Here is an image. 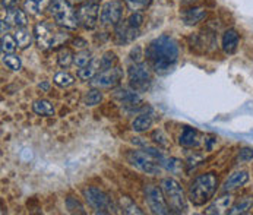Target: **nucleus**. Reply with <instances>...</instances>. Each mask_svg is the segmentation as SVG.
<instances>
[{"label": "nucleus", "instance_id": "1", "mask_svg": "<svg viewBox=\"0 0 253 215\" xmlns=\"http://www.w3.org/2000/svg\"><path fill=\"white\" fill-rule=\"evenodd\" d=\"M145 57L152 71L157 73H167L179 62V44L173 37L163 34L148 44Z\"/></svg>", "mask_w": 253, "mask_h": 215}, {"label": "nucleus", "instance_id": "2", "mask_svg": "<svg viewBox=\"0 0 253 215\" xmlns=\"http://www.w3.org/2000/svg\"><path fill=\"white\" fill-rule=\"evenodd\" d=\"M218 187V177L214 173L199 174L192 180L187 195L193 205L202 207L212 199Z\"/></svg>", "mask_w": 253, "mask_h": 215}, {"label": "nucleus", "instance_id": "3", "mask_svg": "<svg viewBox=\"0 0 253 215\" xmlns=\"http://www.w3.org/2000/svg\"><path fill=\"white\" fill-rule=\"evenodd\" d=\"M160 186H161L163 193L166 196L170 213H174V214L186 213L187 202H186V196H184V192L181 189L180 183L173 177H164L161 180Z\"/></svg>", "mask_w": 253, "mask_h": 215}, {"label": "nucleus", "instance_id": "4", "mask_svg": "<svg viewBox=\"0 0 253 215\" xmlns=\"http://www.w3.org/2000/svg\"><path fill=\"white\" fill-rule=\"evenodd\" d=\"M47 10L53 16L54 22L59 27L68 28V30H75L78 28L79 22L76 18V10H73L72 4L69 0H50Z\"/></svg>", "mask_w": 253, "mask_h": 215}, {"label": "nucleus", "instance_id": "5", "mask_svg": "<svg viewBox=\"0 0 253 215\" xmlns=\"http://www.w3.org/2000/svg\"><path fill=\"white\" fill-rule=\"evenodd\" d=\"M126 161L135 167L136 170H139L144 174L149 176H158L161 173V169L158 164L154 163V158L151 155H148L144 149H130L126 152Z\"/></svg>", "mask_w": 253, "mask_h": 215}, {"label": "nucleus", "instance_id": "6", "mask_svg": "<svg viewBox=\"0 0 253 215\" xmlns=\"http://www.w3.org/2000/svg\"><path fill=\"white\" fill-rule=\"evenodd\" d=\"M100 3L97 0H86L76 7V18L79 25L85 30H94L100 21Z\"/></svg>", "mask_w": 253, "mask_h": 215}, {"label": "nucleus", "instance_id": "7", "mask_svg": "<svg viewBox=\"0 0 253 215\" xmlns=\"http://www.w3.org/2000/svg\"><path fill=\"white\" fill-rule=\"evenodd\" d=\"M34 37H36L37 45L42 50L53 48L62 41V33L56 31V28L45 21L38 22L34 27Z\"/></svg>", "mask_w": 253, "mask_h": 215}, {"label": "nucleus", "instance_id": "8", "mask_svg": "<svg viewBox=\"0 0 253 215\" xmlns=\"http://www.w3.org/2000/svg\"><path fill=\"white\" fill-rule=\"evenodd\" d=\"M84 196H85V201L94 210H97V213H100V214L114 213V205H113L110 196L101 189H98L95 186H88L84 189Z\"/></svg>", "mask_w": 253, "mask_h": 215}, {"label": "nucleus", "instance_id": "9", "mask_svg": "<svg viewBox=\"0 0 253 215\" xmlns=\"http://www.w3.org/2000/svg\"><path fill=\"white\" fill-rule=\"evenodd\" d=\"M149 65H146L144 62L141 63H133L132 66H129L127 69V76H129V82L130 86L133 88V91L141 92L146 91L152 82V75L149 71Z\"/></svg>", "mask_w": 253, "mask_h": 215}, {"label": "nucleus", "instance_id": "10", "mask_svg": "<svg viewBox=\"0 0 253 215\" xmlns=\"http://www.w3.org/2000/svg\"><path fill=\"white\" fill-rule=\"evenodd\" d=\"M145 201H146V205L152 214H170V208L167 205V201H166V196L163 193L161 186L160 187L155 184L145 186Z\"/></svg>", "mask_w": 253, "mask_h": 215}, {"label": "nucleus", "instance_id": "11", "mask_svg": "<svg viewBox=\"0 0 253 215\" xmlns=\"http://www.w3.org/2000/svg\"><path fill=\"white\" fill-rule=\"evenodd\" d=\"M123 16V4L119 0H109L101 6L100 12V22L103 25L116 27L122 22Z\"/></svg>", "mask_w": 253, "mask_h": 215}, {"label": "nucleus", "instance_id": "12", "mask_svg": "<svg viewBox=\"0 0 253 215\" xmlns=\"http://www.w3.org/2000/svg\"><path fill=\"white\" fill-rule=\"evenodd\" d=\"M123 78V71L119 66H114L109 71H101L91 81V85L95 88H113Z\"/></svg>", "mask_w": 253, "mask_h": 215}, {"label": "nucleus", "instance_id": "13", "mask_svg": "<svg viewBox=\"0 0 253 215\" xmlns=\"http://www.w3.org/2000/svg\"><path fill=\"white\" fill-rule=\"evenodd\" d=\"M113 97H114L117 101L123 103L125 106H129V107L132 108L139 107V106L144 104L142 98L138 95L136 91L125 89V88H117V89H114V91H113Z\"/></svg>", "mask_w": 253, "mask_h": 215}, {"label": "nucleus", "instance_id": "14", "mask_svg": "<svg viewBox=\"0 0 253 215\" xmlns=\"http://www.w3.org/2000/svg\"><path fill=\"white\" fill-rule=\"evenodd\" d=\"M233 202H234V198H233L231 195L219 196V198H217L211 205H208V207H207L205 214H210V215L228 214V211H230V208H231Z\"/></svg>", "mask_w": 253, "mask_h": 215}, {"label": "nucleus", "instance_id": "15", "mask_svg": "<svg viewBox=\"0 0 253 215\" xmlns=\"http://www.w3.org/2000/svg\"><path fill=\"white\" fill-rule=\"evenodd\" d=\"M207 16H208V10H207L205 7L193 6V7H190V9H187V10L183 12L181 19H183V22H184L186 25L193 27V25L202 22L204 19H207Z\"/></svg>", "mask_w": 253, "mask_h": 215}, {"label": "nucleus", "instance_id": "16", "mask_svg": "<svg viewBox=\"0 0 253 215\" xmlns=\"http://www.w3.org/2000/svg\"><path fill=\"white\" fill-rule=\"evenodd\" d=\"M239 43H240V36H239V33H237L236 30H233V28L227 30V31L222 34V37H221V48H222V51L227 53V54L236 53V50H237V47H239Z\"/></svg>", "mask_w": 253, "mask_h": 215}, {"label": "nucleus", "instance_id": "17", "mask_svg": "<svg viewBox=\"0 0 253 215\" xmlns=\"http://www.w3.org/2000/svg\"><path fill=\"white\" fill-rule=\"evenodd\" d=\"M116 28V41L119 44H127V43H132L136 37L139 36V30L136 28H130L126 21H122L119 25L114 27Z\"/></svg>", "mask_w": 253, "mask_h": 215}, {"label": "nucleus", "instance_id": "18", "mask_svg": "<svg viewBox=\"0 0 253 215\" xmlns=\"http://www.w3.org/2000/svg\"><path fill=\"white\" fill-rule=\"evenodd\" d=\"M249 181V173L246 170H239L234 172L228 179L224 181L222 184V192H231L234 189H239L242 186H245Z\"/></svg>", "mask_w": 253, "mask_h": 215}, {"label": "nucleus", "instance_id": "19", "mask_svg": "<svg viewBox=\"0 0 253 215\" xmlns=\"http://www.w3.org/2000/svg\"><path fill=\"white\" fill-rule=\"evenodd\" d=\"M179 142L183 146H186V148H196V146H199L201 142H202V135L196 129L190 128V126H184L181 129V135Z\"/></svg>", "mask_w": 253, "mask_h": 215}, {"label": "nucleus", "instance_id": "20", "mask_svg": "<svg viewBox=\"0 0 253 215\" xmlns=\"http://www.w3.org/2000/svg\"><path fill=\"white\" fill-rule=\"evenodd\" d=\"M4 19L15 28H22V27H27V24H28V16H27L25 10L19 9V7H13V9L7 10Z\"/></svg>", "mask_w": 253, "mask_h": 215}, {"label": "nucleus", "instance_id": "21", "mask_svg": "<svg viewBox=\"0 0 253 215\" xmlns=\"http://www.w3.org/2000/svg\"><path fill=\"white\" fill-rule=\"evenodd\" d=\"M98 69H100V60L92 59L86 66L79 68V71H78V78H79L81 81H92V79L97 76Z\"/></svg>", "mask_w": 253, "mask_h": 215}, {"label": "nucleus", "instance_id": "22", "mask_svg": "<svg viewBox=\"0 0 253 215\" xmlns=\"http://www.w3.org/2000/svg\"><path fill=\"white\" fill-rule=\"evenodd\" d=\"M253 208V196H245L242 198L237 204L231 205L228 214L230 215H239V214H248Z\"/></svg>", "mask_w": 253, "mask_h": 215}, {"label": "nucleus", "instance_id": "23", "mask_svg": "<svg viewBox=\"0 0 253 215\" xmlns=\"http://www.w3.org/2000/svg\"><path fill=\"white\" fill-rule=\"evenodd\" d=\"M13 36L16 38L18 47H19L21 50H25V48H28V47L33 44V33H31L30 30H27L25 27L16 28Z\"/></svg>", "mask_w": 253, "mask_h": 215}, {"label": "nucleus", "instance_id": "24", "mask_svg": "<svg viewBox=\"0 0 253 215\" xmlns=\"http://www.w3.org/2000/svg\"><path fill=\"white\" fill-rule=\"evenodd\" d=\"M33 110H34L36 114L42 116V117H51V116H54V113H56L54 106H53L48 100H37V101H34Z\"/></svg>", "mask_w": 253, "mask_h": 215}, {"label": "nucleus", "instance_id": "25", "mask_svg": "<svg viewBox=\"0 0 253 215\" xmlns=\"http://www.w3.org/2000/svg\"><path fill=\"white\" fill-rule=\"evenodd\" d=\"M103 101V92L100 91V88L92 86L91 89H88L84 95V104L86 107H94L98 106Z\"/></svg>", "mask_w": 253, "mask_h": 215}, {"label": "nucleus", "instance_id": "26", "mask_svg": "<svg viewBox=\"0 0 253 215\" xmlns=\"http://www.w3.org/2000/svg\"><path fill=\"white\" fill-rule=\"evenodd\" d=\"M48 3H50V0H25L24 1V10H27L28 13L37 16L44 10V7L48 6Z\"/></svg>", "mask_w": 253, "mask_h": 215}, {"label": "nucleus", "instance_id": "27", "mask_svg": "<svg viewBox=\"0 0 253 215\" xmlns=\"http://www.w3.org/2000/svg\"><path fill=\"white\" fill-rule=\"evenodd\" d=\"M1 62L7 69L13 72L21 71V68H22L21 57L16 56L15 53H1Z\"/></svg>", "mask_w": 253, "mask_h": 215}, {"label": "nucleus", "instance_id": "28", "mask_svg": "<svg viewBox=\"0 0 253 215\" xmlns=\"http://www.w3.org/2000/svg\"><path fill=\"white\" fill-rule=\"evenodd\" d=\"M152 126V117L149 114H141L132 122V129L138 133L146 132Z\"/></svg>", "mask_w": 253, "mask_h": 215}, {"label": "nucleus", "instance_id": "29", "mask_svg": "<svg viewBox=\"0 0 253 215\" xmlns=\"http://www.w3.org/2000/svg\"><path fill=\"white\" fill-rule=\"evenodd\" d=\"M119 204H120V210H122V213H123V214H127V215L142 214V211L139 210V207H138V205H136V204H135L129 196H122V198H120V201H119Z\"/></svg>", "mask_w": 253, "mask_h": 215}, {"label": "nucleus", "instance_id": "30", "mask_svg": "<svg viewBox=\"0 0 253 215\" xmlns=\"http://www.w3.org/2000/svg\"><path fill=\"white\" fill-rule=\"evenodd\" d=\"M53 82L57 86H60V88H69V86H72L73 84H75V78L71 73H68V72H59V73L54 75Z\"/></svg>", "mask_w": 253, "mask_h": 215}, {"label": "nucleus", "instance_id": "31", "mask_svg": "<svg viewBox=\"0 0 253 215\" xmlns=\"http://www.w3.org/2000/svg\"><path fill=\"white\" fill-rule=\"evenodd\" d=\"M123 1L130 12H141V13L146 10L152 3V0H123Z\"/></svg>", "mask_w": 253, "mask_h": 215}, {"label": "nucleus", "instance_id": "32", "mask_svg": "<svg viewBox=\"0 0 253 215\" xmlns=\"http://www.w3.org/2000/svg\"><path fill=\"white\" fill-rule=\"evenodd\" d=\"M73 59H75V56H73L71 48H62L57 54V63L60 68H65V69L72 65Z\"/></svg>", "mask_w": 253, "mask_h": 215}, {"label": "nucleus", "instance_id": "33", "mask_svg": "<svg viewBox=\"0 0 253 215\" xmlns=\"http://www.w3.org/2000/svg\"><path fill=\"white\" fill-rule=\"evenodd\" d=\"M0 44H1V53H15V50L18 47L16 38L10 34H3Z\"/></svg>", "mask_w": 253, "mask_h": 215}, {"label": "nucleus", "instance_id": "34", "mask_svg": "<svg viewBox=\"0 0 253 215\" xmlns=\"http://www.w3.org/2000/svg\"><path fill=\"white\" fill-rule=\"evenodd\" d=\"M116 62H117V56L116 53L113 51H107L103 54V57L100 59V72L101 71H109L111 68L116 66Z\"/></svg>", "mask_w": 253, "mask_h": 215}, {"label": "nucleus", "instance_id": "35", "mask_svg": "<svg viewBox=\"0 0 253 215\" xmlns=\"http://www.w3.org/2000/svg\"><path fill=\"white\" fill-rule=\"evenodd\" d=\"M92 60V54L88 50H81L79 53H76L75 59H73V65L78 68H84L86 66L89 62Z\"/></svg>", "mask_w": 253, "mask_h": 215}, {"label": "nucleus", "instance_id": "36", "mask_svg": "<svg viewBox=\"0 0 253 215\" xmlns=\"http://www.w3.org/2000/svg\"><path fill=\"white\" fill-rule=\"evenodd\" d=\"M126 24L130 27V28H136L139 30L144 24V15L141 12H132L130 16L126 19Z\"/></svg>", "mask_w": 253, "mask_h": 215}, {"label": "nucleus", "instance_id": "37", "mask_svg": "<svg viewBox=\"0 0 253 215\" xmlns=\"http://www.w3.org/2000/svg\"><path fill=\"white\" fill-rule=\"evenodd\" d=\"M151 138H152V141L154 143H157L158 146H163V148H167L169 146V141H167V136L164 135V132L163 130H154L152 132V135H151Z\"/></svg>", "mask_w": 253, "mask_h": 215}, {"label": "nucleus", "instance_id": "38", "mask_svg": "<svg viewBox=\"0 0 253 215\" xmlns=\"http://www.w3.org/2000/svg\"><path fill=\"white\" fill-rule=\"evenodd\" d=\"M129 57H130V60H132L133 63H141V62H142V59L145 57L144 48H142L141 45H135V47L130 50Z\"/></svg>", "mask_w": 253, "mask_h": 215}, {"label": "nucleus", "instance_id": "39", "mask_svg": "<svg viewBox=\"0 0 253 215\" xmlns=\"http://www.w3.org/2000/svg\"><path fill=\"white\" fill-rule=\"evenodd\" d=\"M239 161L240 163H249L253 160V148H249V146H245L239 151V155H237Z\"/></svg>", "mask_w": 253, "mask_h": 215}, {"label": "nucleus", "instance_id": "40", "mask_svg": "<svg viewBox=\"0 0 253 215\" xmlns=\"http://www.w3.org/2000/svg\"><path fill=\"white\" fill-rule=\"evenodd\" d=\"M18 1L19 0H0V4H1L3 10H10V9H13L18 4Z\"/></svg>", "mask_w": 253, "mask_h": 215}, {"label": "nucleus", "instance_id": "41", "mask_svg": "<svg viewBox=\"0 0 253 215\" xmlns=\"http://www.w3.org/2000/svg\"><path fill=\"white\" fill-rule=\"evenodd\" d=\"M86 45H88V43H86L85 40H82V38H75V40H73V47H75V48H81V50H82V48H85Z\"/></svg>", "mask_w": 253, "mask_h": 215}, {"label": "nucleus", "instance_id": "42", "mask_svg": "<svg viewBox=\"0 0 253 215\" xmlns=\"http://www.w3.org/2000/svg\"><path fill=\"white\" fill-rule=\"evenodd\" d=\"M38 86H40L41 89H44V91H48V89H50V85H48V82H42V84H40Z\"/></svg>", "mask_w": 253, "mask_h": 215}]
</instances>
